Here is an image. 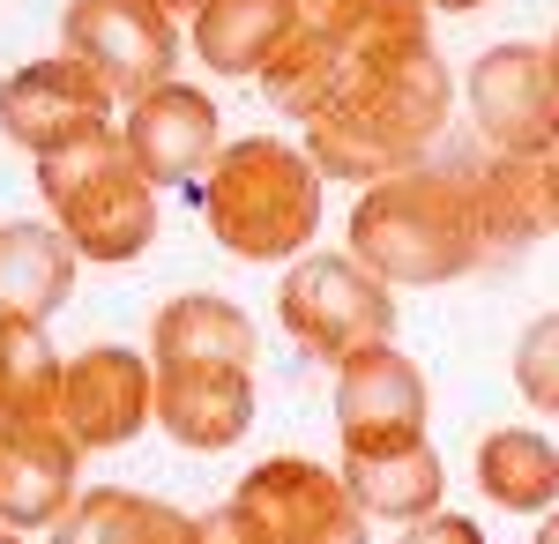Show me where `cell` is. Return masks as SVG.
Instances as JSON below:
<instances>
[{
	"mask_svg": "<svg viewBox=\"0 0 559 544\" xmlns=\"http://www.w3.org/2000/svg\"><path fill=\"white\" fill-rule=\"evenodd\" d=\"M194 187L210 239L239 261H299L321 232V165L284 134L224 142Z\"/></svg>",
	"mask_w": 559,
	"mask_h": 544,
	"instance_id": "cell-3",
	"label": "cell"
},
{
	"mask_svg": "<svg viewBox=\"0 0 559 544\" xmlns=\"http://www.w3.org/2000/svg\"><path fill=\"white\" fill-rule=\"evenodd\" d=\"M448 105H455V83L440 68V52H411V60H388V68H366L350 75L344 97L306 120V157L321 165V179H350V187H373L388 172L426 165V150L448 127Z\"/></svg>",
	"mask_w": 559,
	"mask_h": 544,
	"instance_id": "cell-1",
	"label": "cell"
},
{
	"mask_svg": "<svg viewBox=\"0 0 559 544\" xmlns=\"http://www.w3.org/2000/svg\"><path fill=\"white\" fill-rule=\"evenodd\" d=\"M530 544H559V507H545V522H537V537Z\"/></svg>",
	"mask_w": 559,
	"mask_h": 544,
	"instance_id": "cell-28",
	"label": "cell"
},
{
	"mask_svg": "<svg viewBox=\"0 0 559 544\" xmlns=\"http://www.w3.org/2000/svg\"><path fill=\"white\" fill-rule=\"evenodd\" d=\"M515 388L537 418H559V314L530 321L515 343Z\"/></svg>",
	"mask_w": 559,
	"mask_h": 544,
	"instance_id": "cell-24",
	"label": "cell"
},
{
	"mask_svg": "<svg viewBox=\"0 0 559 544\" xmlns=\"http://www.w3.org/2000/svg\"><path fill=\"white\" fill-rule=\"evenodd\" d=\"M38 194L83 261H142L157 239V187L128 157L120 127H90L38 157Z\"/></svg>",
	"mask_w": 559,
	"mask_h": 544,
	"instance_id": "cell-4",
	"label": "cell"
},
{
	"mask_svg": "<svg viewBox=\"0 0 559 544\" xmlns=\"http://www.w3.org/2000/svg\"><path fill=\"white\" fill-rule=\"evenodd\" d=\"M477 493L500 515H545L559 507V448L530 425H500L477 440Z\"/></svg>",
	"mask_w": 559,
	"mask_h": 544,
	"instance_id": "cell-20",
	"label": "cell"
},
{
	"mask_svg": "<svg viewBox=\"0 0 559 544\" xmlns=\"http://www.w3.org/2000/svg\"><path fill=\"white\" fill-rule=\"evenodd\" d=\"M75 470H83V448L52 418L0 425V522L8 530H52L75 507Z\"/></svg>",
	"mask_w": 559,
	"mask_h": 544,
	"instance_id": "cell-15",
	"label": "cell"
},
{
	"mask_svg": "<svg viewBox=\"0 0 559 544\" xmlns=\"http://www.w3.org/2000/svg\"><path fill=\"white\" fill-rule=\"evenodd\" d=\"M128 157L142 165L150 187H194L202 172L216 165L224 150V120H216V97L194 83H157L128 105V127H120Z\"/></svg>",
	"mask_w": 559,
	"mask_h": 544,
	"instance_id": "cell-12",
	"label": "cell"
},
{
	"mask_svg": "<svg viewBox=\"0 0 559 544\" xmlns=\"http://www.w3.org/2000/svg\"><path fill=\"white\" fill-rule=\"evenodd\" d=\"M0 544H23V530H8V522H0Z\"/></svg>",
	"mask_w": 559,
	"mask_h": 544,
	"instance_id": "cell-31",
	"label": "cell"
},
{
	"mask_svg": "<svg viewBox=\"0 0 559 544\" xmlns=\"http://www.w3.org/2000/svg\"><path fill=\"white\" fill-rule=\"evenodd\" d=\"M276 321L306 358L344 366L373 343H395V292L350 253H299L276 292Z\"/></svg>",
	"mask_w": 559,
	"mask_h": 544,
	"instance_id": "cell-5",
	"label": "cell"
},
{
	"mask_svg": "<svg viewBox=\"0 0 559 544\" xmlns=\"http://www.w3.org/2000/svg\"><path fill=\"white\" fill-rule=\"evenodd\" d=\"M231 507L254 522L261 544H373L366 507L350 500L344 470H321L306 456H269L239 477Z\"/></svg>",
	"mask_w": 559,
	"mask_h": 544,
	"instance_id": "cell-6",
	"label": "cell"
},
{
	"mask_svg": "<svg viewBox=\"0 0 559 544\" xmlns=\"http://www.w3.org/2000/svg\"><path fill=\"white\" fill-rule=\"evenodd\" d=\"M471 120L492 150L559 142V68L545 45H492L471 68Z\"/></svg>",
	"mask_w": 559,
	"mask_h": 544,
	"instance_id": "cell-11",
	"label": "cell"
},
{
	"mask_svg": "<svg viewBox=\"0 0 559 544\" xmlns=\"http://www.w3.org/2000/svg\"><path fill=\"white\" fill-rule=\"evenodd\" d=\"M344 485L350 500L366 507V522H418L440 507L448 493V470L432 456V440H411V448H388V456H344Z\"/></svg>",
	"mask_w": 559,
	"mask_h": 544,
	"instance_id": "cell-18",
	"label": "cell"
},
{
	"mask_svg": "<svg viewBox=\"0 0 559 544\" xmlns=\"http://www.w3.org/2000/svg\"><path fill=\"white\" fill-rule=\"evenodd\" d=\"M485 224L471 202L463 165H411L388 172L350 210V261H366L388 292L395 284H455L485 261Z\"/></svg>",
	"mask_w": 559,
	"mask_h": 544,
	"instance_id": "cell-2",
	"label": "cell"
},
{
	"mask_svg": "<svg viewBox=\"0 0 559 544\" xmlns=\"http://www.w3.org/2000/svg\"><path fill=\"white\" fill-rule=\"evenodd\" d=\"M187 544H261V537H254V522L224 500V507H210V515H194V522H187Z\"/></svg>",
	"mask_w": 559,
	"mask_h": 544,
	"instance_id": "cell-27",
	"label": "cell"
},
{
	"mask_svg": "<svg viewBox=\"0 0 559 544\" xmlns=\"http://www.w3.org/2000/svg\"><path fill=\"white\" fill-rule=\"evenodd\" d=\"M157 8H165V15H173V23H179V15H194L202 0H157Z\"/></svg>",
	"mask_w": 559,
	"mask_h": 544,
	"instance_id": "cell-30",
	"label": "cell"
},
{
	"mask_svg": "<svg viewBox=\"0 0 559 544\" xmlns=\"http://www.w3.org/2000/svg\"><path fill=\"white\" fill-rule=\"evenodd\" d=\"M187 23H194V52L216 75H261V60L292 31V0H202Z\"/></svg>",
	"mask_w": 559,
	"mask_h": 544,
	"instance_id": "cell-22",
	"label": "cell"
},
{
	"mask_svg": "<svg viewBox=\"0 0 559 544\" xmlns=\"http://www.w3.org/2000/svg\"><path fill=\"white\" fill-rule=\"evenodd\" d=\"M545 52H552V68H559V38H552V45H545Z\"/></svg>",
	"mask_w": 559,
	"mask_h": 544,
	"instance_id": "cell-32",
	"label": "cell"
},
{
	"mask_svg": "<svg viewBox=\"0 0 559 544\" xmlns=\"http://www.w3.org/2000/svg\"><path fill=\"white\" fill-rule=\"evenodd\" d=\"M112 105L120 97L105 90L97 68H83L75 52H52V60H31L0 83V134L23 142L31 157H45L90 127H112Z\"/></svg>",
	"mask_w": 559,
	"mask_h": 544,
	"instance_id": "cell-10",
	"label": "cell"
},
{
	"mask_svg": "<svg viewBox=\"0 0 559 544\" xmlns=\"http://www.w3.org/2000/svg\"><path fill=\"white\" fill-rule=\"evenodd\" d=\"M60 31H68V52L83 68H97L120 105L173 83V68H179V23L157 0H68Z\"/></svg>",
	"mask_w": 559,
	"mask_h": 544,
	"instance_id": "cell-7",
	"label": "cell"
},
{
	"mask_svg": "<svg viewBox=\"0 0 559 544\" xmlns=\"http://www.w3.org/2000/svg\"><path fill=\"white\" fill-rule=\"evenodd\" d=\"M344 83H350V52L336 38H321V31H284V45L261 60V97L284 113V120H321L336 97H344Z\"/></svg>",
	"mask_w": 559,
	"mask_h": 544,
	"instance_id": "cell-19",
	"label": "cell"
},
{
	"mask_svg": "<svg viewBox=\"0 0 559 544\" xmlns=\"http://www.w3.org/2000/svg\"><path fill=\"white\" fill-rule=\"evenodd\" d=\"M395 544H485V530H477L471 515L432 507V515H418V522H403V537H395Z\"/></svg>",
	"mask_w": 559,
	"mask_h": 544,
	"instance_id": "cell-26",
	"label": "cell"
},
{
	"mask_svg": "<svg viewBox=\"0 0 559 544\" xmlns=\"http://www.w3.org/2000/svg\"><path fill=\"white\" fill-rule=\"evenodd\" d=\"M52 403H60V351H52L45 321L0 306V425L52 418Z\"/></svg>",
	"mask_w": 559,
	"mask_h": 544,
	"instance_id": "cell-23",
	"label": "cell"
},
{
	"mask_svg": "<svg viewBox=\"0 0 559 544\" xmlns=\"http://www.w3.org/2000/svg\"><path fill=\"white\" fill-rule=\"evenodd\" d=\"M471 172V202L485 224V247H530L559 232V142L552 150H492Z\"/></svg>",
	"mask_w": 559,
	"mask_h": 544,
	"instance_id": "cell-14",
	"label": "cell"
},
{
	"mask_svg": "<svg viewBox=\"0 0 559 544\" xmlns=\"http://www.w3.org/2000/svg\"><path fill=\"white\" fill-rule=\"evenodd\" d=\"M75 261L83 253L68 247V232L60 224H0V306L8 314H31V321H45V314H60L68 306V292H75Z\"/></svg>",
	"mask_w": 559,
	"mask_h": 544,
	"instance_id": "cell-17",
	"label": "cell"
},
{
	"mask_svg": "<svg viewBox=\"0 0 559 544\" xmlns=\"http://www.w3.org/2000/svg\"><path fill=\"white\" fill-rule=\"evenodd\" d=\"M373 15V0H292V23L299 31H321V38H336L350 52V38H358V23Z\"/></svg>",
	"mask_w": 559,
	"mask_h": 544,
	"instance_id": "cell-25",
	"label": "cell"
},
{
	"mask_svg": "<svg viewBox=\"0 0 559 544\" xmlns=\"http://www.w3.org/2000/svg\"><path fill=\"white\" fill-rule=\"evenodd\" d=\"M426 8H448V15H463V8H492V0H426Z\"/></svg>",
	"mask_w": 559,
	"mask_h": 544,
	"instance_id": "cell-29",
	"label": "cell"
},
{
	"mask_svg": "<svg viewBox=\"0 0 559 544\" xmlns=\"http://www.w3.org/2000/svg\"><path fill=\"white\" fill-rule=\"evenodd\" d=\"M150 403H157V374L134 358L128 343H90L60 366V403L52 418L60 433L97 456V448H128L134 433L150 425Z\"/></svg>",
	"mask_w": 559,
	"mask_h": 544,
	"instance_id": "cell-9",
	"label": "cell"
},
{
	"mask_svg": "<svg viewBox=\"0 0 559 544\" xmlns=\"http://www.w3.org/2000/svg\"><path fill=\"white\" fill-rule=\"evenodd\" d=\"M187 522L194 515L150 500V493L97 485V493H75V507L52 522V544H187Z\"/></svg>",
	"mask_w": 559,
	"mask_h": 544,
	"instance_id": "cell-21",
	"label": "cell"
},
{
	"mask_svg": "<svg viewBox=\"0 0 559 544\" xmlns=\"http://www.w3.org/2000/svg\"><path fill=\"white\" fill-rule=\"evenodd\" d=\"M426 418H432V388L395 343H373V351H358V358L336 366V433H344V456L411 448V440H426Z\"/></svg>",
	"mask_w": 559,
	"mask_h": 544,
	"instance_id": "cell-8",
	"label": "cell"
},
{
	"mask_svg": "<svg viewBox=\"0 0 559 544\" xmlns=\"http://www.w3.org/2000/svg\"><path fill=\"white\" fill-rule=\"evenodd\" d=\"M150 366H254V321L216 292H187L150 321Z\"/></svg>",
	"mask_w": 559,
	"mask_h": 544,
	"instance_id": "cell-16",
	"label": "cell"
},
{
	"mask_svg": "<svg viewBox=\"0 0 559 544\" xmlns=\"http://www.w3.org/2000/svg\"><path fill=\"white\" fill-rule=\"evenodd\" d=\"M150 374H157L150 425H165L194 456L239 448V433L254 425V366H150Z\"/></svg>",
	"mask_w": 559,
	"mask_h": 544,
	"instance_id": "cell-13",
	"label": "cell"
}]
</instances>
